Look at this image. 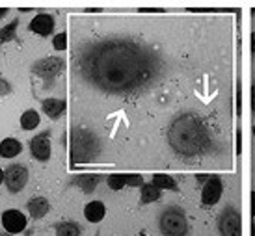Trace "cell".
<instances>
[{"label":"cell","instance_id":"24","mask_svg":"<svg viewBox=\"0 0 255 236\" xmlns=\"http://www.w3.org/2000/svg\"><path fill=\"white\" fill-rule=\"evenodd\" d=\"M52 47H54V50H65V49H67V34H65V32H62V34L54 36Z\"/></svg>","mask_w":255,"mask_h":236},{"label":"cell","instance_id":"23","mask_svg":"<svg viewBox=\"0 0 255 236\" xmlns=\"http://www.w3.org/2000/svg\"><path fill=\"white\" fill-rule=\"evenodd\" d=\"M125 180H127V186H132V188H142L145 184L143 177L138 175V173H125Z\"/></svg>","mask_w":255,"mask_h":236},{"label":"cell","instance_id":"29","mask_svg":"<svg viewBox=\"0 0 255 236\" xmlns=\"http://www.w3.org/2000/svg\"><path fill=\"white\" fill-rule=\"evenodd\" d=\"M252 54L255 56V32L252 34Z\"/></svg>","mask_w":255,"mask_h":236},{"label":"cell","instance_id":"13","mask_svg":"<svg viewBox=\"0 0 255 236\" xmlns=\"http://www.w3.org/2000/svg\"><path fill=\"white\" fill-rule=\"evenodd\" d=\"M41 108H43V112L49 115V119L56 121V119H60L62 114L65 112L67 102H65L64 99H45V100H41Z\"/></svg>","mask_w":255,"mask_h":236},{"label":"cell","instance_id":"16","mask_svg":"<svg viewBox=\"0 0 255 236\" xmlns=\"http://www.w3.org/2000/svg\"><path fill=\"white\" fill-rule=\"evenodd\" d=\"M22 153V143L15 138H6L0 143V157L2 158H15Z\"/></svg>","mask_w":255,"mask_h":236},{"label":"cell","instance_id":"11","mask_svg":"<svg viewBox=\"0 0 255 236\" xmlns=\"http://www.w3.org/2000/svg\"><path fill=\"white\" fill-rule=\"evenodd\" d=\"M28 30L30 32H34L37 36H43L47 37L52 34V30H54V17L49 13H37L28 24Z\"/></svg>","mask_w":255,"mask_h":236},{"label":"cell","instance_id":"10","mask_svg":"<svg viewBox=\"0 0 255 236\" xmlns=\"http://www.w3.org/2000/svg\"><path fill=\"white\" fill-rule=\"evenodd\" d=\"M26 216L22 214L21 210H15V208H9L6 212H2V227L6 229L7 235H19L26 229Z\"/></svg>","mask_w":255,"mask_h":236},{"label":"cell","instance_id":"18","mask_svg":"<svg viewBox=\"0 0 255 236\" xmlns=\"http://www.w3.org/2000/svg\"><path fill=\"white\" fill-rule=\"evenodd\" d=\"M162 197V192L153 184V182H145L142 186V197H140V205H149L155 203Z\"/></svg>","mask_w":255,"mask_h":236},{"label":"cell","instance_id":"27","mask_svg":"<svg viewBox=\"0 0 255 236\" xmlns=\"http://www.w3.org/2000/svg\"><path fill=\"white\" fill-rule=\"evenodd\" d=\"M252 112L255 114V80H254V86H252Z\"/></svg>","mask_w":255,"mask_h":236},{"label":"cell","instance_id":"6","mask_svg":"<svg viewBox=\"0 0 255 236\" xmlns=\"http://www.w3.org/2000/svg\"><path fill=\"white\" fill-rule=\"evenodd\" d=\"M218 231L222 236H242L241 212L231 205H227L218 216Z\"/></svg>","mask_w":255,"mask_h":236},{"label":"cell","instance_id":"3","mask_svg":"<svg viewBox=\"0 0 255 236\" xmlns=\"http://www.w3.org/2000/svg\"><path fill=\"white\" fill-rule=\"evenodd\" d=\"M101 155V142L97 134L84 127H73L69 134V158L71 165L90 164Z\"/></svg>","mask_w":255,"mask_h":236},{"label":"cell","instance_id":"21","mask_svg":"<svg viewBox=\"0 0 255 236\" xmlns=\"http://www.w3.org/2000/svg\"><path fill=\"white\" fill-rule=\"evenodd\" d=\"M39 125V114L36 110H26L21 115V127L24 130H34Z\"/></svg>","mask_w":255,"mask_h":236},{"label":"cell","instance_id":"32","mask_svg":"<svg viewBox=\"0 0 255 236\" xmlns=\"http://www.w3.org/2000/svg\"><path fill=\"white\" fill-rule=\"evenodd\" d=\"M252 236H255V222L252 223Z\"/></svg>","mask_w":255,"mask_h":236},{"label":"cell","instance_id":"14","mask_svg":"<svg viewBox=\"0 0 255 236\" xmlns=\"http://www.w3.org/2000/svg\"><path fill=\"white\" fill-rule=\"evenodd\" d=\"M107 216V207L103 201H90L84 207V218L90 223H101Z\"/></svg>","mask_w":255,"mask_h":236},{"label":"cell","instance_id":"31","mask_svg":"<svg viewBox=\"0 0 255 236\" xmlns=\"http://www.w3.org/2000/svg\"><path fill=\"white\" fill-rule=\"evenodd\" d=\"M4 182V171H2V167H0V184Z\"/></svg>","mask_w":255,"mask_h":236},{"label":"cell","instance_id":"4","mask_svg":"<svg viewBox=\"0 0 255 236\" xmlns=\"http://www.w3.org/2000/svg\"><path fill=\"white\" fill-rule=\"evenodd\" d=\"M158 229L162 236H186L188 235V220L183 208L168 207L158 216Z\"/></svg>","mask_w":255,"mask_h":236},{"label":"cell","instance_id":"17","mask_svg":"<svg viewBox=\"0 0 255 236\" xmlns=\"http://www.w3.org/2000/svg\"><path fill=\"white\" fill-rule=\"evenodd\" d=\"M151 182H153V184H155L160 192H162V190L179 192L177 180L173 179V177H170V175H164V173H155V175H153V179H151Z\"/></svg>","mask_w":255,"mask_h":236},{"label":"cell","instance_id":"2","mask_svg":"<svg viewBox=\"0 0 255 236\" xmlns=\"http://www.w3.org/2000/svg\"><path fill=\"white\" fill-rule=\"evenodd\" d=\"M168 145L186 164L201 162L218 151V140L207 117L196 112H181L168 125Z\"/></svg>","mask_w":255,"mask_h":236},{"label":"cell","instance_id":"9","mask_svg":"<svg viewBox=\"0 0 255 236\" xmlns=\"http://www.w3.org/2000/svg\"><path fill=\"white\" fill-rule=\"evenodd\" d=\"M30 155L39 162H49L50 158V130H43L30 140Z\"/></svg>","mask_w":255,"mask_h":236},{"label":"cell","instance_id":"20","mask_svg":"<svg viewBox=\"0 0 255 236\" xmlns=\"http://www.w3.org/2000/svg\"><path fill=\"white\" fill-rule=\"evenodd\" d=\"M17 26H19V19H13L9 24H6V26H2V28H0V45L13 41L15 32H17Z\"/></svg>","mask_w":255,"mask_h":236},{"label":"cell","instance_id":"5","mask_svg":"<svg viewBox=\"0 0 255 236\" xmlns=\"http://www.w3.org/2000/svg\"><path fill=\"white\" fill-rule=\"evenodd\" d=\"M64 69H65V62L58 56L41 58V60H37L36 64H32V67H30V71L47 84L45 87H52L54 80L64 73Z\"/></svg>","mask_w":255,"mask_h":236},{"label":"cell","instance_id":"19","mask_svg":"<svg viewBox=\"0 0 255 236\" xmlns=\"http://www.w3.org/2000/svg\"><path fill=\"white\" fill-rule=\"evenodd\" d=\"M56 236H80L82 235V227L77 222H62L54 225Z\"/></svg>","mask_w":255,"mask_h":236},{"label":"cell","instance_id":"25","mask_svg":"<svg viewBox=\"0 0 255 236\" xmlns=\"http://www.w3.org/2000/svg\"><path fill=\"white\" fill-rule=\"evenodd\" d=\"M11 91V86H9V82L6 79H0V97H4Z\"/></svg>","mask_w":255,"mask_h":236},{"label":"cell","instance_id":"8","mask_svg":"<svg viewBox=\"0 0 255 236\" xmlns=\"http://www.w3.org/2000/svg\"><path fill=\"white\" fill-rule=\"evenodd\" d=\"M224 195V180L218 175H211L201 188V207L213 208Z\"/></svg>","mask_w":255,"mask_h":236},{"label":"cell","instance_id":"15","mask_svg":"<svg viewBox=\"0 0 255 236\" xmlns=\"http://www.w3.org/2000/svg\"><path fill=\"white\" fill-rule=\"evenodd\" d=\"M26 208H28L32 220H41L49 214L50 210V203L45 197H32V199L26 203Z\"/></svg>","mask_w":255,"mask_h":236},{"label":"cell","instance_id":"26","mask_svg":"<svg viewBox=\"0 0 255 236\" xmlns=\"http://www.w3.org/2000/svg\"><path fill=\"white\" fill-rule=\"evenodd\" d=\"M138 11H142V13H162L164 9L162 7H140Z\"/></svg>","mask_w":255,"mask_h":236},{"label":"cell","instance_id":"34","mask_svg":"<svg viewBox=\"0 0 255 236\" xmlns=\"http://www.w3.org/2000/svg\"><path fill=\"white\" fill-rule=\"evenodd\" d=\"M140 236H147V235H145V233H140Z\"/></svg>","mask_w":255,"mask_h":236},{"label":"cell","instance_id":"28","mask_svg":"<svg viewBox=\"0 0 255 236\" xmlns=\"http://www.w3.org/2000/svg\"><path fill=\"white\" fill-rule=\"evenodd\" d=\"M252 216L255 218V190L252 192Z\"/></svg>","mask_w":255,"mask_h":236},{"label":"cell","instance_id":"36","mask_svg":"<svg viewBox=\"0 0 255 236\" xmlns=\"http://www.w3.org/2000/svg\"><path fill=\"white\" fill-rule=\"evenodd\" d=\"M99 235H101V233H97V235H95V236H99Z\"/></svg>","mask_w":255,"mask_h":236},{"label":"cell","instance_id":"1","mask_svg":"<svg viewBox=\"0 0 255 236\" xmlns=\"http://www.w3.org/2000/svg\"><path fill=\"white\" fill-rule=\"evenodd\" d=\"M164 69L160 54L142 39L105 36L75 49V71L88 87L110 97H138L155 86Z\"/></svg>","mask_w":255,"mask_h":236},{"label":"cell","instance_id":"22","mask_svg":"<svg viewBox=\"0 0 255 236\" xmlns=\"http://www.w3.org/2000/svg\"><path fill=\"white\" fill-rule=\"evenodd\" d=\"M107 184L110 190L114 192H121L123 188L127 186V180H125V175H120V173H116V175H110L107 177Z\"/></svg>","mask_w":255,"mask_h":236},{"label":"cell","instance_id":"30","mask_svg":"<svg viewBox=\"0 0 255 236\" xmlns=\"http://www.w3.org/2000/svg\"><path fill=\"white\" fill-rule=\"evenodd\" d=\"M7 15V9L6 7H0V19H2V17H6Z\"/></svg>","mask_w":255,"mask_h":236},{"label":"cell","instance_id":"35","mask_svg":"<svg viewBox=\"0 0 255 236\" xmlns=\"http://www.w3.org/2000/svg\"><path fill=\"white\" fill-rule=\"evenodd\" d=\"M252 130H254V136H255V125H254V129H252Z\"/></svg>","mask_w":255,"mask_h":236},{"label":"cell","instance_id":"7","mask_svg":"<svg viewBox=\"0 0 255 236\" xmlns=\"http://www.w3.org/2000/svg\"><path fill=\"white\" fill-rule=\"evenodd\" d=\"M28 169L22 164H11L4 169V182L11 193H19L28 182Z\"/></svg>","mask_w":255,"mask_h":236},{"label":"cell","instance_id":"12","mask_svg":"<svg viewBox=\"0 0 255 236\" xmlns=\"http://www.w3.org/2000/svg\"><path fill=\"white\" fill-rule=\"evenodd\" d=\"M103 180H105V177L99 175V173H84V175H77V177H73L69 184H71V186L80 188L84 193H93L95 192V188L99 186Z\"/></svg>","mask_w":255,"mask_h":236},{"label":"cell","instance_id":"33","mask_svg":"<svg viewBox=\"0 0 255 236\" xmlns=\"http://www.w3.org/2000/svg\"><path fill=\"white\" fill-rule=\"evenodd\" d=\"M0 236H13V235H7V233H0Z\"/></svg>","mask_w":255,"mask_h":236}]
</instances>
